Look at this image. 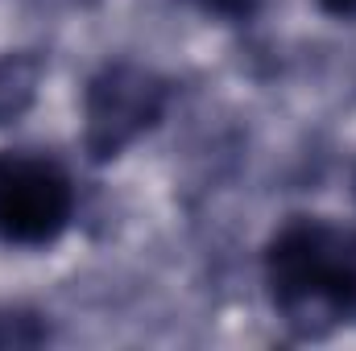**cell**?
Masks as SVG:
<instances>
[{
  "instance_id": "6da1fadb",
  "label": "cell",
  "mask_w": 356,
  "mask_h": 351,
  "mask_svg": "<svg viewBox=\"0 0 356 351\" xmlns=\"http://www.w3.org/2000/svg\"><path fill=\"white\" fill-rule=\"evenodd\" d=\"M269 306L298 335L356 327V228L290 219L261 257Z\"/></svg>"
},
{
  "instance_id": "7a4b0ae2",
  "label": "cell",
  "mask_w": 356,
  "mask_h": 351,
  "mask_svg": "<svg viewBox=\"0 0 356 351\" xmlns=\"http://www.w3.org/2000/svg\"><path fill=\"white\" fill-rule=\"evenodd\" d=\"M170 108V79L141 62H108L83 87V145L91 162H116Z\"/></svg>"
},
{
  "instance_id": "3957f363",
  "label": "cell",
  "mask_w": 356,
  "mask_h": 351,
  "mask_svg": "<svg viewBox=\"0 0 356 351\" xmlns=\"http://www.w3.org/2000/svg\"><path fill=\"white\" fill-rule=\"evenodd\" d=\"M75 215V190L58 162L38 153H0V244L46 248Z\"/></svg>"
},
{
  "instance_id": "277c9868",
  "label": "cell",
  "mask_w": 356,
  "mask_h": 351,
  "mask_svg": "<svg viewBox=\"0 0 356 351\" xmlns=\"http://www.w3.org/2000/svg\"><path fill=\"white\" fill-rule=\"evenodd\" d=\"M46 339H50V331L33 314H21V310L0 314V348H38Z\"/></svg>"
},
{
  "instance_id": "5b68a950",
  "label": "cell",
  "mask_w": 356,
  "mask_h": 351,
  "mask_svg": "<svg viewBox=\"0 0 356 351\" xmlns=\"http://www.w3.org/2000/svg\"><path fill=\"white\" fill-rule=\"evenodd\" d=\"M191 4L207 17H220V21H249L261 8V0H191Z\"/></svg>"
},
{
  "instance_id": "8992f818",
  "label": "cell",
  "mask_w": 356,
  "mask_h": 351,
  "mask_svg": "<svg viewBox=\"0 0 356 351\" xmlns=\"http://www.w3.org/2000/svg\"><path fill=\"white\" fill-rule=\"evenodd\" d=\"M315 4L336 21H356V0H315Z\"/></svg>"
}]
</instances>
